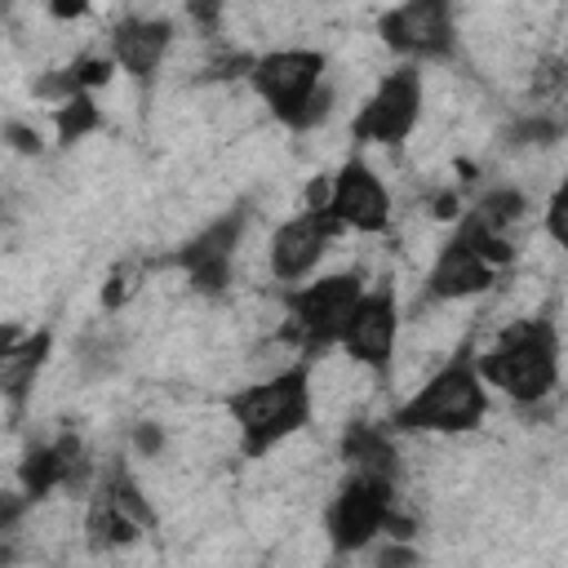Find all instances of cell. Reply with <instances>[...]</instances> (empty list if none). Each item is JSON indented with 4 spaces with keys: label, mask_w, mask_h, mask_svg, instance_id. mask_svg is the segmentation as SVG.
Wrapping results in <instances>:
<instances>
[{
    "label": "cell",
    "mask_w": 568,
    "mask_h": 568,
    "mask_svg": "<svg viewBox=\"0 0 568 568\" xmlns=\"http://www.w3.org/2000/svg\"><path fill=\"white\" fill-rule=\"evenodd\" d=\"M222 408L240 435V453L244 457H266L275 444L293 439L297 430L311 426L315 417V382H311V355L244 382L235 390L222 395Z\"/></svg>",
    "instance_id": "cell-1"
},
{
    "label": "cell",
    "mask_w": 568,
    "mask_h": 568,
    "mask_svg": "<svg viewBox=\"0 0 568 568\" xmlns=\"http://www.w3.org/2000/svg\"><path fill=\"white\" fill-rule=\"evenodd\" d=\"M493 386L479 373V351L462 342L404 404L390 408L395 435H470L484 426Z\"/></svg>",
    "instance_id": "cell-2"
},
{
    "label": "cell",
    "mask_w": 568,
    "mask_h": 568,
    "mask_svg": "<svg viewBox=\"0 0 568 568\" xmlns=\"http://www.w3.org/2000/svg\"><path fill=\"white\" fill-rule=\"evenodd\" d=\"M244 80L288 133L320 129L337 102V89L328 80V53L311 44H284L257 53Z\"/></svg>",
    "instance_id": "cell-3"
},
{
    "label": "cell",
    "mask_w": 568,
    "mask_h": 568,
    "mask_svg": "<svg viewBox=\"0 0 568 568\" xmlns=\"http://www.w3.org/2000/svg\"><path fill=\"white\" fill-rule=\"evenodd\" d=\"M559 359H564L559 324L550 315H528L506 324L479 351V373L510 404H541L559 386Z\"/></svg>",
    "instance_id": "cell-4"
},
{
    "label": "cell",
    "mask_w": 568,
    "mask_h": 568,
    "mask_svg": "<svg viewBox=\"0 0 568 568\" xmlns=\"http://www.w3.org/2000/svg\"><path fill=\"white\" fill-rule=\"evenodd\" d=\"M364 297V275L359 271H328L311 275L293 288H284V311H288V337L302 346V355H320L342 342L346 320L355 315Z\"/></svg>",
    "instance_id": "cell-5"
},
{
    "label": "cell",
    "mask_w": 568,
    "mask_h": 568,
    "mask_svg": "<svg viewBox=\"0 0 568 568\" xmlns=\"http://www.w3.org/2000/svg\"><path fill=\"white\" fill-rule=\"evenodd\" d=\"M422 106H426V80L417 62H395L390 71L377 75L373 93L359 102L355 120H351V138L359 146H404L413 138V129L422 124Z\"/></svg>",
    "instance_id": "cell-6"
},
{
    "label": "cell",
    "mask_w": 568,
    "mask_h": 568,
    "mask_svg": "<svg viewBox=\"0 0 568 568\" xmlns=\"http://www.w3.org/2000/svg\"><path fill=\"white\" fill-rule=\"evenodd\" d=\"M399 515V484L373 479V475H351L324 506V537L333 555H359L377 537L390 532V519Z\"/></svg>",
    "instance_id": "cell-7"
},
{
    "label": "cell",
    "mask_w": 568,
    "mask_h": 568,
    "mask_svg": "<svg viewBox=\"0 0 568 568\" xmlns=\"http://www.w3.org/2000/svg\"><path fill=\"white\" fill-rule=\"evenodd\" d=\"M377 40L399 62H444L457 53V9L453 0H399L377 13Z\"/></svg>",
    "instance_id": "cell-8"
},
{
    "label": "cell",
    "mask_w": 568,
    "mask_h": 568,
    "mask_svg": "<svg viewBox=\"0 0 568 568\" xmlns=\"http://www.w3.org/2000/svg\"><path fill=\"white\" fill-rule=\"evenodd\" d=\"M244 231H248V209L235 204L217 217H209L191 240H182L173 248V266L186 275L191 293L200 297H217L231 288V275H235V253L244 244Z\"/></svg>",
    "instance_id": "cell-9"
},
{
    "label": "cell",
    "mask_w": 568,
    "mask_h": 568,
    "mask_svg": "<svg viewBox=\"0 0 568 568\" xmlns=\"http://www.w3.org/2000/svg\"><path fill=\"white\" fill-rule=\"evenodd\" d=\"M399 328H404V311H399V293L390 280H382L377 288H364L355 315L346 320V333H342V355L377 377L390 373L395 364V351H399Z\"/></svg>",
    "instance_id": "cell-10"
},
{
    "label": "cell",
    "mask_w": 568,
    "mask_h": 568,
    "mask_svg": "<svg viewBox=\"0 0 568 568\" xmlns=\"http://www.w3.org/2000/svg\"><path fill=\"white\" fill-rule=\"evenodd\" d=\"M337 231H342V226H337L320 204H311V209L284 217V222L271 231V240H266V271H271V280L284 284V288L311 280V275L320 271V262L328 257Z\"/></svg>",
    "instance_id": "cell-11"
},
{
    "label": "cell",
    "mask_w": 568,
    "mask_h": 568,
    "mask_svg": "<svg viewBox=\"0 0 568 568\" xmlns=\"http://www.w3.org/2000/svg\"><path fill=\"white\" fill-rule=\"evenodd\" d=\"M320 209L342 231H355V235H382L390 226V191L364 155L342 160V169L328 178V195Z\"/></svg>",
    "instance_id": "cell-12"
},
{
    "label": "cell",
    "mask_w": 568,
    "mask_h": 568,
    "mask_svg": "<svg viewBox=\"0 0 568 568\" xmlns=\"http://www.w3.org/2000/svg\"><path fill=\"white\" fill-rule=\"evenodd\" d=\"M89 453H84V439L75 430H58L49 439H36L27 448V457L18 462V479H22V497L31 501H44L49 493H62V488H80L89 479Z\"/></svg>",
    "instance_id": "cell-13"
},
{
    "label": "cell",
    "mask_w": 568,
    "mask_h": 568,
    "mask_svg": "<svg viewBox=\"0 0 568 568\" xmlns=\"http://www.w3.org/2000/svg\"><path fill=\"white\" fill-rule=\"evenodd\" d=\"M173 40H178V27L173 18H160V13H124L106 27V53L133 80H155Z\"/></svg>",
    "instance_id": "cell-14"
},
{
    "label": "cell",
    "mask_w": 568,
    "mask_h": 568,
    "mask_svg": "<svg viewBox=\"0 0 568 568\" xmlns=\"http://www.w3.org/2000/svg\"><path fill=\"white\" fill-rule=\"evenodd\" d=\"M497 275H501V271H497L462 231H453V235L435 248V257H430L426 297H430V302H466V297L488 293V288L497 284Z\"/></svg>",
    "instance_id": "cell-15"
},
{
    "label": "cell",
    "mask_w": 568,
    "mask_h": 568,
    "mask_svg": "<svg viewBox=\"0 0 568 568\" xmlns=\"http://www.w3.org/2000/svg\"><path fill=\"white\" fill-rule=\"evenodd\" d=\"M337 462L351 475H373L386 484H399L404 462H399V444H395V426L390 422H364L351 417L337 435Z\"/></svg>",
    "instance_id": "cell-16"
},
{
    "label": "cell",
    "mask_w": 568,
    "mask_h": 568,
    "mask_svg": "<svg viewBox=\"0 0 568 568\" xmlns=\"http://www.w3.org/2000/svg\"><path fill=\"white\" fill-rule=\"evenodd\" d=\"M49 355H53V328L49 324H40V328H31V333H4V351H0V390H4V399L9 404H22L27 395H31V386H36V377L44 373V364H49Z\"/></svg>",
    "instance_id": "cell-17"
},
{
    "label": "cell",
    "mask_w": 568,
    "mask_h": 568,
    "mask_svg": "<svg viewBox=\"0 0 568 568\" xmlns=\"http://www.w3.org/2000/svg\"><path fill=\"white\" fill-rule=\"evenodd\" d=\"M98 129H102V106H98V98L89 89L71 93L67 102L53 106V138H58V146H75L80 138H89Z\"/></svg>",
    "instance_id": "cell-18"
},
{
    "label": "cell",
    "mask_w": 568,
    "mask_h": 568,
    "mask_svg": "<svg viewBox=\"0 0 568 568\" xmlns=\"http://www.w3.org/2000/svg\"><path fill=\"white\" fill-rule=\"evenodd\" d=\"M120 351H124L120 333H115L111 324H98V328H84V333H80V342H75V364H80L84 377H106V373L120 364Z\"/></svg>",
    "instance_id": "cell-19"
},
{
    "label": "cell",
    "mask_w": 568,
    "mask_h": 568,
    "mask_svg": "<svg viewBox=\"0 0 568 568\" xmlns=\"http://www.w3.org/2000/svg\"><path fill=\"white\" fill-rule=\"evenodd\" d=\"M470 209H475L484 222H493L497 231H510V226H519V222H524L528 200H524V191H519V186H493V191H484Z\"/></svg>",
    "instance_id": "cell-20"
},
{
    "label": "cell",
    "mask_w": 568,
    "mask_h": 568,
    "mask_svg": "<svg viewBox=\"0 0 568 568\" xmlns=\"http://www.w3.org/2000/svg\"><path fill=\"white\" fill-rule=\"evenodd\" d=\"M559 133H564V120L532 111V115H519V120L506 129V142H510V146H550Z\"/></svg>",
    "instance_id": "cell-21"
},
{
    "label": "cell",
    "mask_w": 568,
    "mask_h": 568,
    "mask_svg": "<svg viewBox=\"0 0 568 568\" xmlns=\"http://www.w3.org/2000/svg\"><path fill=\"white\" fill-rule=\"evenodd\" d=\"M541 226H546V235L568 253V178L550 191V200H546V213H541Z\"/></svg>",
    "instance_id": "cell-22"
},
{
    "label": "cell",
    "mask_w": 568,
    "mask_h": 568,
    "mask_svg": "<svg viewBox=\"0 0 568 568\" xmlns=\"http://www.w3.org/2000/svg\"><path fill=\"white\" fill-rule=\"evenodd\" d=\"M4 138H9V146L22 151V155H40V146H44L40 133H36L31 124H22V120H9V124H4Z\"/></svg>",
    "instance_id": "cell-23"
},
{
    "label": "cell",
    "mask_w": 568,
    "mask_h": 568,
    "mask_svg": "<svg viewBox=\"0 0 568 568\" xmlns=\"http://www.w3.org/2000/svg\"><path fill=\"white\" fill-rule=\"evenodd\" d=\"M133 453L160 457V453H164V430H160L155 422H138V426H133Z\"/></svg>",
    "instance_id": "cell-24"
},
{
    "label": "cell",
    "mask_w": 568,
    "mask_h": 568,
    "mask_svg": "<svg viewBox=\"0 0 568 568\" xmlns=\"http://www.w3.org/2000/svg\"><path fill=\"white\" fill-rule=\"evenodd\" d=\"M222 9H226V0H186V13H191V22L200 31H213L217 18H222Z\"/></svg>",
    "instance_id": "cell-25"
},
{
    "label": "cell",
    "mask_w": 568,
    "mask_h": 568,
    "mask_svg": "<svg viewBox=\"0 0 568 568\" xmlns=\"http://www.w3.org/2000/svg\"><path fill=\"white\" fill-rule=\"evenodd\" d=\"M93 9V0H44V13L53 22H80Z\"/></svg>",
    "instance_id": "cell-26"
}]
</instances>
